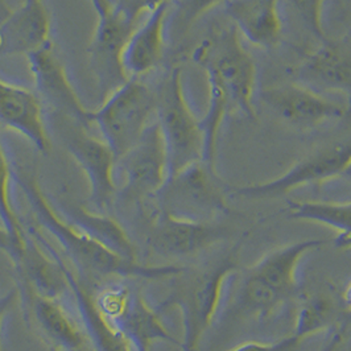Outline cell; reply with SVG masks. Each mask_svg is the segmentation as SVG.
Returning <instances> with one entry per match:
<instances>
[{"label":"cell","mask_w":351,"mask_h":351,"mask_svg":"<svg viewBox=\"0 0 351 351\" xmlns=\"http://www.w3.org/2000/svg\"><path fill=\"white\" fill-rule=\"evenodd\" d=\"M158 94L139 78L130 81L112 93L97 111L93 121L98 125L102 139L114 152L117 161L141 139L156 112Z\"/></svg>","instance_id":"6"},{"label":"cell","mask_w":351,"mask_h":351,"mask_svg":"<svg viewBox=\"0 0 351 351\" xmlns=\"http://www.w3.org/2000/svg\"><path fill=\"white\" fill-rule=\"evenodd\" d=\"M19 296H20L19 288H12L11 291H8L3 296H0V351H4L3 349V329H4L5 318L15 308Z\"/></svg>","instance_id":"32"},{"label":"cell","mask_w":351,"mask_h":351,"mask_svg":"<svg viewBox=\"0 0 351 351\" xmlns=\"http://www.w3.org/2000/svg\"><path fill=\"white\" fill-rule=\"evenodd\" d=\"M49 351H62L61 349H58V348H56V346H51V350Z\"/></svg>","instance_id":"37"},{"label":"cell","mask_w":351,"mask_h":351,"mask_svg":"<svg viewBox=\"0 0 351 351\" xmlns=\"http://www.w3.org/2000/svg\"><path fill=\"white\" fill-rule=\"evenodd\" d=\"M342 177H345V178H348V180H349V181H350V182H351V165H350V168H349V169H348V171H346V172H345V175L342 176Z\"/></svg>","instance_id":"36"},{"label":"cell","mask_w":351,"mask_h":351,"mask_svg":"<svg viewBox=\"0 0 351 351\" xmlns=\"http://www.w3.org/2000/svg\"><path fill=\"white\" fill-rule=\"evenodd\" d=\"M138 27L114 11L98 19L88 45V61L104 101L131 78L124 66V51Z\"/></svg>","instance_id":"15"},{"label":"cell","mask_w":351,"mask_h":351,"mask_svg":"<svg viewBox=\"0 0 351 351\" xmlns=\"http://www.w3.org/2000/svg\"><path fill=\"white\" fill-rule=\"evenodd\" d=\"M14 181V168L0 136V219L10 231L19 246L25 248L28 234L24 231L11 197V182Z\"/></svg>","instance_id":"26"},{"label":"cell","mask_w":351,"mask_h":351,"mask_svg":"<svg viewBox=\"0 0 351 351\" xmlns=\"http://www.w3.org/2000/svg\"><path fill=\"white\" fill-rule=\"evenodd\" d=\"M158 195L160 211L177 218L218 222L217 219L228 211L217 173L205 162L194 164L169 178Z\"/></svg>","instance_id":"8"},{"label":"cell","mask_w":351,"mask_h":351,"mask_svg":"<svg viewBox=\"0 0 351 351\" xmlns=\"http://www.w3.org/2000/svg\"><path fill=\"white\" fill-rule=\"evenodd\" d=\"M11 11H12V10L8 8L5 0H0V23L10 15Z\"/></svg>","instance_id":"35"},{"label":"cell","mask_w":351,"mask_h":351,"mask_svg":"<svg viewBox=\"0 0 351 351\" xmlns=\"http://www.w3.org/2000/svg\"><path fill=\"white\" fill-rule=\"evenodd\" d=\"M53 125L77 164L88 177V201L98 213H105L117 193V158L102 138L90 134V128L71 119L53 117Z\"/></svg>","instance_id":"9"},{"label":"cell","mask_w":351,"mask_h":351,"mask_svg":"<svg viewBox=\"0 0 351 351\" xmlns=\"http://www.w3.org/2000/svg\"><path fill=\"white\" fill-rule=\"evenodd\" d=\"M171 0H110L111 11L125 19L127 21L139 25V19L144 14H151L161 4Z\"/></svg>","instance_id":"28"},{"label":"cell","mask_w":351,"mask_h":351,"mask_svg":"<svg viewBox=\"0 0 351 351\" xmlns=\"http://www.w3.org/2000/svg\"><path fill=\"white\" fill-rule=\"evenodd\" d=\"M306 239L278 247L250 265L239 279L237 305L245 316L268 318L302 295L299 267L306 254L326 245Z\"/></svg>","instance_id":"3"},{"label":"cell","mask_w":351,"mask_h":351,"mask_svg":"<svg viewBox=\"0 0 351 351\" xmlns=\"http://www.w3.org/2000/svg\"><path fill=\"white\" fill-rule=\"evenodd\" d=\"M123 177V194L130 199L158 195L169 178L168 154L158 121L144 130L138 143L117 161Z\"/></svg>","instance_id":"12"},{"label":"cell","mask_w":351,"mask_h":351,"mask_svg":"<svg viewBox=\"0 0 351 351\" xmlns=\"http://www.w3.org/2000/svg\"><path fill=\"white\" fill-rule=\"evenodd\" d=\"M156 94V121L165 141L172 178L194 164L204 162L205 138L201 119L188 104L180 68L169 73Z\"/></svg>","instance_id":"5"},{"label":"cell","mask_w":351,"mask_h":351,"mask_svg":"<svg viewBox=\"0 0 351 351\" xmlns=\"http://www.w3.org/2000/svg\"><path fill=\"white\" fill-rule=\"evenodd\" d=\"M226 0H180L177 8V20L180 28H188L208 11Z\"/></svg>","instance_id":"29"},{"label":"cell","mask_w":351,"mask_h":351,"mask_svg":"<svg viewBox=\"0 0 351 351\" xmlns=\"http://www.w3.org/2000/svg\"><path fill=\"white\" fill-rule=\"evenodd\" d=\"M52 20L44 0H24L0 23V57L29 56L52 43Z\"/></svg>","instance_id":"18"},{"label":"cell","mask_w":351,"mask_h":351,"mask_svg":"<svg viewBox=\"0 0 351 351\" xmlns=\"http://www.w3.org/2000/svg\"><path fill=\"white\" fill-rule=\"evenodd\" d=\"M342 301H343L345 308L351 312V279L346 284V287H345V289L342 292Z\"/></svg>","instance_id":"34"},{"label":"cell","mask_w":351,"mask_h":351,"mask_svg":"<svg viewBox=\"0 0 351 351\" xmlns=\"http://www.w3.org/2000/svg\"><path fill=\"white\" fill-rule=\"evenodd\" d=\"M98 19L104 18L106 15H108L111 12V5H110V0H90Z\"/></svg>","instance_id":"33"},{"label":"cell","mask_w":351,"mask_h":351,"mask_svg":"<svg viewBox=\"0 0 351 351\" xmlns=\"http://www.w3.org/2000/svg\"><path fill=\"white\" fill-rule=\"evenodd\" d=\"M231 237L218 222H198L158 211L148 234V247L164 258H186L205 252Z\"/></svg>","instance_id":"16"},{"label":"cell","mask_w":351,"mask_h":351,"mask_svg":"<svg viewBox=\"0 0 351 351\" xmlns=\"http://www.w3.org/2000/svg\"><path fill=\"white\" fill-rule=\"evenodd\" d=\"M299 75L304 85L317 91L343 94L351 111V49L326 41L302 62Z\"/></svg>","instance_id":"20"},{"label":"cell","mask_w":351,"mask_h":351,"mask_svg":"<svg viewBox=\"0 0 351 351\" xmlns=\"http://www.w3.org/2000/svg\"><path fill=\"white\" fill-rule=\"evenodd\" d=\"M261 99L284 123L308 131L343 118L350 112L348 104L333 101L304 84H281L264 88Z\"/></svg>","instance_id":"14"},{"label":"cell","mask_w":351,"mask_h":351,"mask_svg":"<svg viewBox=\"0 0 351 351\" xmlns=\"http://www.w3.org/2000/svg\"><path fill=\"white\" fill-rule=\"evenodd\" d=\"M300 18L305 23L306 28L324 43L328 41L324 29V3L325 0H292Z\"/></svg>","instance_id":"27"},{"label":"cell","mask_w":351,"mask_h":351,"mask_svg":"<svg viewBox=\"0 0 351 351\" xmlns=\"http://www.w3.org/2000/svg\"><path fill=\"white\" fill-rule=\"evenodd\" d=\"M225 14L250 44L272 49L280 43V0H226Z\"/></svg>","instance_id":"19"},{"label":"cell","mask_w":351,"mask_h":351,"mask_svg":"<svg viewBox=\"0 0 351 351\" xmlns=\"http://www.w3.org/2000/svg\"><path fill=\"white\" fill-rule=\"evenodd\" d=\"M58 213L73 226L112 252L131 262L136 261V248L119 222L105 213L90 211L85 206L54 205Z\"/></svg>","instance_id":"22"},{"label":"cell","mask_w":351,"mask_h":351,"mask_svg":"<svg viewBox=\"0 0 351 351\" xmlns=\"http://www.w3.org/2000/svg\"><path fill=\"white\" fill-rule=\"evenodd\" d=\"M31 306L36 322L47 338L62 351H80L86 348V337L78 321L62 305L61 300L31 295Z\"/></svg>","instance_id":"23"},{"label":"cell","mask_w":351,"mask_h":351,"mask_svg":"<svg viewBox=\"0 0 351 351\" xmlns=\"http://www.w3.org/2000/svg\"><path fill=\"white\" fill-rule=\"evenodd\" d=\"M288 217L330 228L335 235L334 246L351 248V201H291Z\"/></svg>","instance_id":"24"},{"label":"cell","mask_w":351,"mask_h":351,"mask_svg":"<svg viewBox=\"0 0 351 351\" xmlns=\"http://www.w3.org/2000/svg\"><path fill=\"white\" fill-rule=\"evenodd\" d=\"M335 317V304L332 296L325 293L302 295L298 304V313L292 335L300 341L326 330Z\"/></svg>","instance_id":"25"},{"label":"cell","mask_w":351,"mask_h":351,"mask_svg":"<svg viewBox=\"0 0 351 351\" xmlns=\"http://www.w3.org/2000/svg\"><path fill=\"white\" fill-rule=\"evenodd\" d=\"M34 77L35 91L52 117H61L91 128L93 111L81 102L52 43L27 56Z\"/></svg>","instance_id":"13"},{"label":"cell","mask_w":351,"mask_h":351,"mask_svg":"<svg viewBox=\"0 0 351 351\" xmlns=\"http://www.w3.org/2000/svg\"><path fill=\"white\" fill-rule=\"evenodd\" d=\"M14 181L25 195L38 226L52 237L64 258L86 280L88 278L156 280L172 278L181 271V265H144L124 259L68 222L44 193L32 173L16 167L14 168Z\"/></svg>","instance_id":"1"},{"label":"cell","mask_w":351,"mask_h":351,"mask_svg":"<svg viewBox=\"0 0 351 351\" xmlns=\"http://www.w3.org/2000/svg\"><path fill=\"white\" fill-rule=\"evenodd\" d=\"M301 342L302 341H300L291 334L289 337H285L275 342L250 341L228 351H293V349H296Z\"/></svg>","instance_id":"30"},{"label":"cell","mask_w":351,"mask_h":351,"mask_svg":"<svg viewBox=\"0 0 351 351\" xmlns=\"http://www.w3.org/2000/svg\"><path fill=\"white\" fill-rule=\"evenodd\" d=\"M194 60L206 73L208 86L228 98L231 112L255 118L256 65L234 25L205 40L195 49Z\"/></svg>","instance_id":"4"},{"label":"cell","mask_w":351,"mask_h":351,"mask_svg":"<svg viewBox=\"0 0 351 351\" xmlns=\"http://www.w3.org/2000/svg\"><path fill=\"white\" fill-rule=\"evenodd\" d=\"M97 304L106 318L124 334L134 351H151L158 342H180L164 325L161 313L151 306L141 292L111 284L95 293Z\"/></svg>","instance_id":"7"},{"label":"cell","mask_w":351,"mask_h":351,"mask_svg":"<svg viewBox=\"0 0 351 351\" xmlns=\"http://www.w3.org/2000/svg\"><path fill=\"white\" fill-rule=\"evenodd\" d=\"M0 251H3L4 254L8 255V258L11 259V262L15 265L16 269L20 268L25 248L19 246L18 243L15 242V239L12 238V235L10 234V231L1 222V219H0Z\"/></svg>","instance_id":"31"},{"label":"cell","mask_w":351,"mask_h":351,"mask_svg":"<svg viewBox=\"0 0 351 351\" xmlns=\"http://www.w3.org/2000/svg\"><path fill=\"white\" fill-rule=\"evenodd\" d=\"M37 239L43 243L51 255H53L60 264L65 279L68 282V293L73 300L77 311L78 324L86 337L90 348L93 351H134L124 334L118 330L101 312L95 293L91 291L90 281L82 278L71 264L64 258L61 251L53 246L38 230L32 228Z\"/></svg>","instance_id":"11"},{"label":"cell","mask_w":351,"mask_h":351,"mask_svg":"<svg viewBox=\"0 0 351 351\" xmlns=\"http://www.w3.org/2000/svg\"><path fill=\"white\" fill-rule=\"evenodd\" d=\"M0 124L21 134L41 154L52 148L44 105L35 90L0 78Z\"/></svg>","instance_id":"17"},{"label":"cell","mask_w":351,"mask_h":351,"mask_svg":"<svg viewBox=\"0 0 351 351\" xmlns=\"http://www.w3.org/2000/svg\"><path fill=\"white\" fill-rule=\"evenodd\" d=\"M80 351H86V348H85V349H82V350H80Z\"/></svg>","instance_id":"38"},{"label":"cell","mask_w":351,"mask_h":351,"mask_svg":"<svg viewBox=\"0 0 351 351\" xmlns=\"http://www.w3.org/2000/svg\"><path fill=\"white\" fill-rule=\"evenodd\" d=\"M238 274V251L228 250L199 265L182 267L172 281L168 296L156 309L177 308L182 319L181 351H197L199 342L218 315L226 291Z\"/></svg>","instance_id":"2"},{"label":"cell","mask_w":351,"mask_h":351,"mask_svg":"<svg viewBox=\"0 0 351 351\" xmlns=\"http://www.w3.org/2000/svg\"><path fill=\"white\" fill-rule=\"evenodd\" d=\"M169 4L171 1H167L148 14V19L130 37L124 51V66L131 78H139L161 62Z\"/></svg>","instance_id":"21"},{"label":"cell","mask_w":351,"mask_h":351,"mask_svg":"<svg viewBox=\"0 0 351 351\" xmlns=\"http://www.w3.org/2000/svg\"><path fill=\"white\" fill-rule=\"evenodd\" d=\"M351 165V139L332 143L299 160L282 175L259 184L234 188V193L251 199L278 198L308 185H319L342 177Z\"/></svg>","instance_id":"10"}]
</instances>
